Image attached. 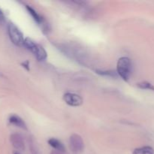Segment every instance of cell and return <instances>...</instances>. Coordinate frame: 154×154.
Listing matches in <instances>:
<instances>
[{"label": "cell", "instance_id": "cell-3", "mask_svg": "<svg viewBox=\"0 0 154 154\" xmlns=\"http://www.w3.org/2000/svg\"><path fill=\"white\" fill-rule=\"evenodd\" d=\"M8 33L11 41L14 45H17V46L23 45L24 40H25L23 34L15 24L10 23L8 25Z\"/></svg>", "mask_w": 154, "mask_h": 154}, {"label": "cell", "instance_id": "cell-8", "mask_svg": "<svg viewBox=\"0 0 154 154\" xmlns=\"http://www.w3.org/2000/svg\"><path fill=\"white\" fill-rule=\"evenodd\" d=\"M8 120L11 124L17 126V127L20 128L22 129H25V130L27 129L26 124L24 122V120L21 117H20L19 116L17 115V114H12V115H11L9 117Z\"/></svg>", "mask_w": 154, "mask_h": 154}, {"label": "cell", "instance_id": "cell-6", "mask_svg": "<svg viewBox=\"0 0 154 154\" xmlns=\"http://www.w3.org/2000/svg\"><path fill=\"white\" fill-rule=\"evenodd\" d=\"M10 141L12 146L19 151L25 150V142L22 135L18 133H13L10 135Z\"/></svg>", "mask_w": 154, "mask_h": 154}, {"label": "cell", "instance_id": "cell-1", "mask_svg": "<svg viewBox=\"0 0 154 154\" xmlns=\"http://www.w3.org/2000/svg\"><path fill=\"white\" fill-rule=\"evenodd\" d=\"M23 46H25L29 51H31L38 61L45 60L48 57V54H47L45 48L29 38H25Z\"/></svg>", "mask_w": 154, "mask_h": 154}, {"label": "cell", "instance_id": "cell-2", "mask_svg": "<svg viewBox=\"0 0 154 154\" xmlns=\"http://www.w3.org/2000/svg\"><path fill=\"white\" fill-rule=\"evenodd\" d=\"M117 73L125 81H129L132 73V63L130 59L126 57L119 59L117 64Z\"/></svg>", "mask_w": 154, "mask_h": 154}, {"label": "cell", "instance_id": "cell-5", "mask_svg": "<svg viewBox=\"0 0 154 154\" xmlns=\"http://www.w3.org/2000/svg\"><path fill=\"white\" fill-rule=\"evenodd\" d=\"M63 100L67 105L72 107H78L83 104V99L81 96L75 93H67L63 96Z\"/></svg>", "mask_w": 154, "mask_h": 154}, {"label": "cell", "instance_id": "cell-12", "mask_svg": "<svg viewBox=\"0 0 154 154\" xmlns=\"http://www.w3.org/2000/svg\"><path fill=\"white\" fill-rule=\"evenodd\" d=\"M96 73L100 75H104V76H109V77H117V73L114 72V71H101L97 70Z\"/></svg>", "mask_w": 154, "mask_h": 154}, {"label": "cell", "instance_id": "cell-4", "mask_svg": "<svg viewBox=\"0 0 154 154\" xmlns=\"http://www.w3.org/2000/svg\"><path fill=\"white\" fill-rule=\"evenodd\" d=\"M69 146L74 153H78L82 152L84 148V143L81 135L72 134L69 138Z\"/></svg>", "mask_w": 154, "mask_h": 154}, {"label": "cell", "instance_id": "cell-10", "mask_svg": "<svg viewBox=\"0 0 154 154\" xmlns=\"http://www.w3.org/2000/svg\"><path fill=\"white\" fill-rule=\"evenodd\" d=\"M132 154H154V150L150 146H145L135 149Z\"/></svg>", "mask_w": 154, "mask_h": 154}, {"label": "cell", "instance_id": "cell-16", "mask_svg": "<svg viewBox=\"0 0 154 154\" xmlns=\"http://www.w3.org/2000/svg\"><path fill=\"white\" fill-rule=\"evenodd\" d=\"M51 154H63V153H61V152L57 151V150H53V151L51 152Z\"/></svg>", "mask_w": 154, "mask_h": 154}, {"label": "cell", "instance_id": "cell-14", "mask_svg": "<svg viewBox=\"0 0 154 154\" xmlns=\"http://www.w3.org/2000/svg\"><path fill=\"white\" fill-rule=\"evenodd\" d=\"M4 19H5L4 14H3L2 11L1 9H0V22H1V21L4 20Z\"/></svg>", "mask_w": 154, "mask_h": 154}, {"label": "cell", "instance_id": "cell-7", "mask_svg": "<svg viewBox=\"0 0 154 154\" xmlns=\"http://www.w3.org/2000/svg\"><path fill=\"white\" fill-rule=\"evenodd\" d=\"M26 9H27V11H28L29 13L30 14V15L32 17L33 20H34L35 21V22L37 23L38 25L42 26V28L45 29V27L47 26V24H46V23H45V20L44 19V18L42 17L41 16V15L39 14L35 10H34V9H33L32 7H30V6H29V5H26Z\"/></svg>", "mask_w": 154, "mask_h": 154}, {"label": "cell", "instance_id": "cell-11", "mask_svg": "<svg viewBox=\"0 0 154 154\" xmlns=\"http://www.w3.org/2000/svg\"><path fill=\"white\" fill-rule=\"evenodd\" d=\"M138 87H139V88L143 89V90H153L154 91V87L153 84H151L149 82H147V81L138 83Z\"/></svg>", "mask_w": 154, "mask_h": 154}, {"label": "cell", "instance_id": "cell-9", "mask_svg": "<svg viewBox=\"0 0 154 154\" xmlns=\"http://www.w3.org/2000/svg\"><path fill=\"white\" fill-rule=\"evenodd\" d=\"M48 144H50L51 147H52L53 148L55 149V150L59 152H61V153H65L66 152V147H65L64 144L60 141V140L57 139V138H50L48 140Z\"/></svg>", "mask_w": 154, "mask_h": 154}, {"label": "cell", "instance_id": "cell-17", "mask_svg": "<svg viewBox=\"0 0 154 154\" xmlns=\"http://www.w3.org/2000/svg\"><path fill=\"white\" fill-rule=\"evenodd\" d=\"M14 154H20V153H18V152L15 151V152H14Z\"/></svg>", "mask_w": 154, "mask_h": 154}, {"label": "cell", "instance_id": "cell-13", "mask_svg": "<svg viewBox=\"0 0 154 154\" xmlns=\"http://www.w3.org/2000/svg\"><path fill=\"white\" fill-rule=\"evenodd\" d=\"M29 147H30V151H31L32 154H40L38 150L37 147L35 144L34 140L30 139L29 141Z\"/></svg>", "mask_w": 154, "mask_h": 154}, {"label": "cell", "instance_id": "cell-15", "mask_svg": "<svg viewBox=\"0 0 154 154\" xmlns=\"http://www.w3.org/2000/svg\"><path fill=\"white\" fill-rule=\"evenodd\" d=\"M22 65L23 66L24 68H26V69H27V70H29V62L26 61L25 62V63H22Z\"/></svg>", "mask_w": 154, "mask_h": 154}]
</instances>
